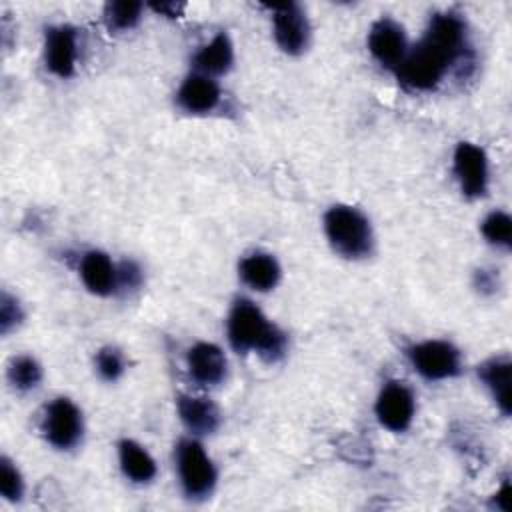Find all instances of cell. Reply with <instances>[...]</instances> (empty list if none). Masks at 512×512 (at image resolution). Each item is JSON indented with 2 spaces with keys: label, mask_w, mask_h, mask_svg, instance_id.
I'll return each instance as SVG.
<instances>
[{
  "label": "cell",
  "mask_w": 512,
  "mask_h": 512,
  "mask_svg": "<svg viewBox=\"0 0 512 512\" xmlns=\"http://www.w3.org/2000/svg\"><path fill=\"white\" fill-rule=\"evenodd\" d=\"M240 278L244 284L258 292L272 290L280 280V266L274 256L264 252H254L242 258L240 262Z\"/></svg>",
  "instance_id": "obj_16"
},
{
  "label": "cell",
  "mask_w": 512,
  "mask_h": 512,
  "mask_svg": "<svg viewBox=\"0 0 512 512\" xmlns=\"http://www.w3.org/2000/svg\"><path fill=\"white\" fill-rule=\"evenodd\" d=\"M178 104L182 110L190 114H204L210 112L220 100L218 84L206 74H190L180 90H178Z\"/></svg>",
  "instance_id": "obj_13"
},
{
  "label": "cell",
  "mask_w": 512,
  "mask_h": 512,
  "mask_svg": "<svg viewBox=\"0 0 512 512\" xmlns=\"http://www.w3.org/2000/svg\"><path fill=\"white\" fill-rule=\"evenodd\" d=\"M178 414L184 426L194 434H210L220 424V412L216 404L208 398L196 396H180L178 398Z\"/></svg>",
  "instance_id": "obj_15"
},
{
  "label": "cell",
  "mask_w": 512,
  "mask_h": 512,
  "mask_svg": "<svg viewBox=\"0 0 512 512\" xmlns=\"http://www.w3.org/2000/svg\"><path fill=\"white\" fill-rule=\"evenodd\" d=\"M46 66L52 74L68 78L76 68V32L70 26H54L46 34Z\"/></svg>",
  "instance_id": "obj_11"
},
{
  "label": "cell",
  "mask_w": 512,
  "mask_h": 512,
  "mask_svg": "<svg viewBox=\"0 0 512 512\" xmlns=\"http://www.w3.org/2000/svg\"><path fill=\"white\" fill-rule=\"evenodd\" d=\"M80 276L86 288L98 296H106L118 288V268L100 250H90L82 256Z\"/></svg>",
  "instance_id": "obj_14"
},
{
  "label": "cell",
  "mask_w": 512,
  "mask_h": 512,
  "mask_svg": "<svg viewBox=\"0 0 512 512\" xmlns=\"http://www.w3.org/2000/svg\"><path fill=\"white\" fill-rule=\"evenodd\" d=\"M96 368L104 380H116L124 372V358L116 348H102L96 354Z\"/></svg>",
  "instance_id": "obj_24"
},
{
  "label": "cell",
  "mask_w": 512,
  "mask_h": 512,
  "mask_svg": "<svg viewBox=\"0 0 512 512\" xmlns=\"http://www.w3.org/2000/svg\"><path fill=\"white\" fill-rule=\"evenodd\" d=\"M232 60H234V52H232V44L226 34L214 36L212 42L202 46L194 58L196 66L206 76L208 74H224L232 66Z\"/></svg>",
  "instance_id": "obj_19"
},
{
  "label": "cell",
  "mask_w": 512,
  "mask_h": 512,
  "mask_svg": "<svg viewBox=\"0 0 512 512\" xmlns=\"http://www.w3.org/2000/svg\"><path fill=\"white\" fill-rule=\"evenodd\" d=\"M454 174L466 196H482L488 186V160L484 150L476 144L460 142L454 152Z\"/></svg>",
  "instance_id": "obj_7"
},
{
  "label": "cell",
  "mask_w": 512,
  "mask_h": 512,
  "mask_svg": "<svg viewBox=\"0 0 512 512\" xmlns=\"http://www.w3.org/2000/svg\"><path fill=\"white\" fill-rule=\"evenodd\" d=\"M464 22L454 14H438L430 20L426 36L406 52L398 78L412 90L434 88L464 46Z\"/></svg>",
  "instance_id": "obj_1"
},
{
  "label": "cell",
  "mask_w": 512,
  "mask_h": 512,
  "mask_svg": "<svg viewBox=\"0 0 512 512\" xmlns=\"http://www.w3.org/2000/svg\"><path fill=\"white\" fill-rule=\"evenodd\" d=\"M410 362L418 374L428 380H444L460 370V352L444 340H426L408 350Z\"/></svg>",
  "instance_id": "obj_5"
},
{
  "label": "cell",
  "mask_w": 512,
  "mask_h": 512,
  "mask_svg": "<svg viewBox=\"0 0 512 512\" xmlns=\"http://www.w3.org/2000/svg\"><path fill=\"white\" fill-rule=\"evenodd\" d=\"M510 372H512V364L508 358H492L488 362H484L478 370L480 378L484 380V384L488 386V390L492 392L496 404L500 406V410L504 414H510Z\"/></svg>",
  "instance_id": "obj_17"
},
{
  "label": "cell",
  "mask_w": 512,
  "mask_h": 512,
  "mask_svg": "<svg viewBox=\"0 0 512 512\" xmlns=\"http://www.w3.org/2000/svg\"><path fill=\"white\" fill-rule=\"evenodd\" d=\"M22 320V310L16 298L8 296L6 292L2 294L0 300V330L6 334L10 328H14Z\"/></svg>",
  "instance_id": "obj_25"
},
{
  "label": "cell",
  "mask_w": 512,
  "mask_h": 512,
  "mask_svg": "<svg viewBox=\"0 0 512 512\" xmlns=\"http://www.w3.org/2000/svg\"><path fill=\"white\" fill-rule=\"evenodd\" d=\"M508 494H510V488H508V484H504L502 490L496 496V504H498L500 510H508L510 508V496Z\"/></svg>",
  "instance_id": "obj_28"
},
{
  "label": "cell",
  "mask_w": 512,
  "mask_h": 512,
  "mask_svg": "<svg viewBox=\"0 0 512 512\" xmlns=\"http://www.w3.org/2000/svg\"><path fill=\"white\" fill-rule=\"evenodd\" d=\"M186 364L192 380L202 386L220 384L226 376V356L216 344L210 342L192 346L186 356Z\"/></svg>",
  "instance_id": "obj_12"
},
{
  "label": "cell",
  "mask_w": 512,
  "mask_h": 512,
  "mask_svg": "<svg viewBox=\"0 0 512 512\" xmlns=\"http://www.w3.org/2000/svg\"><path fill=\"white\" fill-rule=\"evenodd\" d=\"M180 484L190 498H204L216 484V470L204 448L196 440H182L176 448Z\"/></svg>",
  "instance_id": "obj_4"
},
{
  "label": "cell",
  "mask_w": 512,
  "mask_h": 512,
  "mask_svg": "<svg viewBox=\"0 0 512 512\" xmlns=\"http://www.w3.org/2000/svg\"><path fill=\"white\" fill-rule=\"evenodd\" d=\"M324 228L334 250L346 258H362L372 250L370 222L352 206H332L324 216Z\"/></svg>",
  "instance_id": "obj_3"
},
{
  "label": "cell",
  "mask_w": 512,
  "mask_h": 512,
  "mask_svg": "<svg viewBox=\"0 0 512 512\" xmlns=\"http://www.w3.org/2000/svg\"><path fill=\"white\" fill-rule=\"evenodd\" d=\"M150 8L162 16H168V18H178L184 10V4L182 2H152Z\"/></svg>",
  "instance_id": "obj_27"
},
{
  "label": "cell",
  "mask_w": 512,
  "mask_h": 512,
  "mask_svg": "<svg viewBox=\"0 0 512 512\" xmlns=\"http://www.w3.org/2000/svg\"><path fill=\"white\" fill-rule=\"evenodd\" d=\"M22 490H24V484H22V478H20V472L16 470V466L2 458L0 462V492L6 500H20L22 496Z\"/></svg>",
  "instance_id": "obj_23"
},
{
  "label": "cell",
  "mask_w": 512,
  "mask_h": 512,
  "mask_svg": "<svg viewBox=\"0 0 512 512\" xmlns=\"http://www.w3.org/2000/svg\"><path fill=\"white\" fill-rule=\"evenodd\" d=\"M482 234L490 244L510 248L512 244V220L506 212H490L482 222Z\"/></svg>",
  "instance_id": "obj_22"
},
{
  "label": "cell",
  "mask_w": 512,
  "mask_h": 512,
  "mask_svg": "<svg viewBox=\"0 0 512 512\" xmlns=\"http://www.w3.org/2000/svg\"><path fill=\"white\" fill-rule=\"evenodd\" d=\"M120 468L132 482H150L156 474V462L152 456L136 442L122 440L118 448Z\"/></svg>",
  "instance_id": "obj_18"
},
{
  "label": "cell",
  "mask_w": 512,
  "mask_h": 512,
  "mask_svg": "<svg viewBox=\"0 0 512 512\" xmlns=\"http://www.w3.org/2000/svg\"><path fill=\"white\" fill-rule=\"evenodd\" d=\"M42 378L40 364L32 356H18L8 366V380L18 390L34 388Z\"/></svg>",
  "instance_id": "obj_20"
},
{
  "label": "cell",
  "mask_w": 512,
  "mask_h": 512,
  "mask_svg": "<svg viewBox=\"0 0 512 512\" xmlns=\"http://www.w3.org/2000/svg\"><path fill=\"white\" fill-rule=\"evenodd\" d=\"M368 48L372 52V56L388 68H398L400 62L404 60L408 46H406V34L404 28L390 20V18H382L378 20L368 34Z\"/></svg>",
  "instance_id": "obj_10"
},
{
  "label": "cell",
  "mask_w": 512,
  "mask_h": 512,
  "mask_svg": "<svg viewBox=\"0 0 512 512\" xmlns=\"http://www.w3.org/2000/svg\"><path fill=\"white\" fill-rule=\"evenodd\" d=\"M42 432L46 440L60 450H68L78 444L82 436V414L76 404L68 398H56L50 402L42 420Z\"/></svg>",
  "instance_id": "obj_6"
},
{
  "label": "cell",
  "mask_w": 512,
  "mask_h": 512,
  "mask_svg": "<svg viewBox=\"0 0 512 512\" xmlns=\"http://www.w3.org/2000/svg\"><path fill=\"white\" fill-rule=\"evenodd\" d=\"M274 12V36L278 46L288 54H300L308 44V20L300 6L288 4H272Z\"/></svg>",
  "instance_id": "obj_9"
},
{
  "label": "cell",
  "mask_w": 512,
  "mask_h": 512,
  "mask_svg": "<svg viewBox=\"0 0 512 512\" xmlns=\"http://www.w3.org/2000/svg\"><path fill=\"white\" fill-rule=\"evenodd\" d=\"M140 268L134 262H124L118 268V286L124 288H136L140 284Z\"/></svg>",
  "instance_id": "obj_26"
},
{
  "label": "cell",
  "mask_w": 512,
  "mask_h": 512,
  "mask_svg": "<svg viewBox=\"0 0 512 512\" xmlns=\"http://www.w3.org/2000/svg\"><path fill=\"white\" fill-rule=\"evenodd\" d=\"M228 340L236 352H256L266 362H276L286 350V334L246 298L236 300L230 310Z\"/></svg>",
  "instance_id": "obj_2"
},
{
  "label": "cell",
  "mask_w": 512,
  "mask_h": 512,
  "mask_svg": "<svg viewBox=\"0 0 512 512\" xmlns=\"http://www.w3.org/2000/svg\"><path fill=\"white\" fill-rule=\"evenodd\" d=\"M376 416L382 426L392 432H402L410 426L414 416V396L398 380L388 382L376 400Z\"/></svg>",
  "instance_id": "obj_8"
},
{
  "label": "cell",
  "mask_w": 512,
  "mask_h": 512,
  "mask_svg": "<svg viewBox=\"0 0 512 512\" xmlns=\"http://www.w3.org/2000/svg\"><path fill=\"white\" fill-rule=\"evenodd\" d=\"M140 2H110L106 4L104 18L110 30H128L140 20Z\"/></svg>",
  "instance_id": "obj_21"
}]
</instances>
